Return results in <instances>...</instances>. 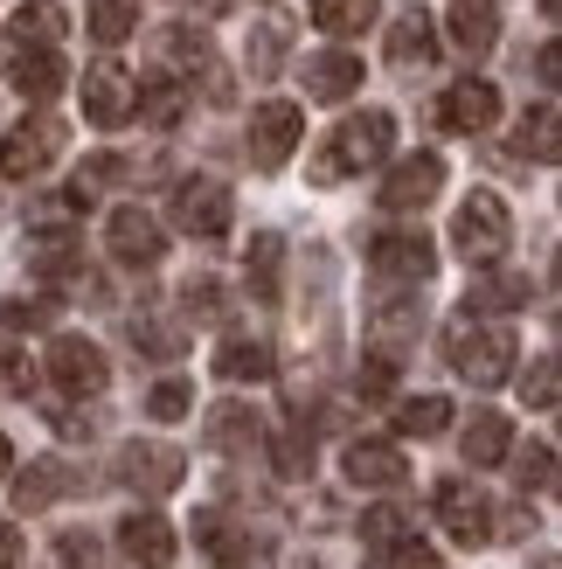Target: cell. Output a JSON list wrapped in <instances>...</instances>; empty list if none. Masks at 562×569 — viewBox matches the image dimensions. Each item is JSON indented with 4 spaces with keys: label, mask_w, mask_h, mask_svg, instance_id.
I'll list each match as a JSON object with an SVG mask.
<instances>
[{
    "label": "cell",
    "mask_w": 562,
    "mask_h": 569,
    "mask_svg": "<svg viewBox=\"0 0 562 569\" xmlns=\"http://www.w3.org/2000/svg\"><path fill=\"white\" fill-rule=\"evenodd\" d=\"M389 139H397V119H389V111H361V119L333 126L327 147L313 153V181H348L361 167H375L389 153Z\"/></svg>",
    "instance_id": "obj_1"
},
{
    "label": "cell",
    "mask_w": 562,
    "mask_h": 569,
    "mask_svg": "<svg viewBox=\"0 0 562 569\" xmlns=\"http://www.w3.org/2000/svg\"><path fill=\"white\" fill-rule=\"evenodd\" d=\"M452 243H459V258L465 264H500L508 258V243H514V216H508V202H500L493 188H472L465 202H459V216H452Z\"/></svg>",
    "instance_id": "obj_2"
},
{
    "label": "cell",
    "mask_w": 562,
    "mask_h": 569,
    "mask_svg": "<svg viewBox=\"0 0 562 569\" xmlns=\"http://www.w3.org/2000/svg\"><path fill=\"white\" fill-rule=\"evenodd\" d=\"M444 348H452V368H459L472 389L508 382V368H514V333H508V327H480L472 312H465V320H452Z\"/></svg>",
    "instance_id": "obj_3"
},
{
    "label": "cell",
    "mask_w": 562,
    "mask_h": 569,
    "mask_svg": "<svg viewBox=\"0 0 562 569\" xmlns=\"http://www.w3.org/2000/svg\"><path fill=\"white\" fill-rule=\"evenodd\" d=\"M369 271L389 278V284H424L438 271V250H431L424 230H389V237L369 243Z\"/></svg>",
    "instance_id": "obj_4"
},
{
    "label": "cell",
    "mask_w": 562,
    "mask_h": 569,
    "mask_svg": "<svg viewBox=\"0 0 562 569\" xmlns=\"http://www.w3.org/2000/svg\"><path fill=\"white\" fill-rule=\"evenodd\" d=\"M299 132H305V111L299 104H285V98H271V104H258L250 111V160L264 167H285L292 160V147H299Z\"/></svg>",
    "instance_id": "obj_5"
},
{
    "label": "cell",
    "mask_w": 562,
    "mask_h": 569,
    "mask_svg": "<svg viewBox=\"0 0 562 569\" xmlns=\"http://www.w3.org/2000/svg\"><path fill=\"white\" fill-rule=\"evenodd\" d=\"M56 153H63V126H56V119H21L8 139H0V174L28 181V174H42Z\"/></svg>",
    "instance_id": "obj_6"
},
{
    "label": "cell",
    "mask_w": 562,
    "mask_h": 569,
    "mask_svg": "<svg viewBox=\"0 0 562 569\" xmlns=\"http://www.w3.org/2000/svg\"><path fill=\"white\" fill-rule=\"evenodd\" d=\"M230 216H237V202H230V188H222V181H181L174 188V230L209 243V237L230 230Z\"/></svg>",
    "instance_id": "obj_7"
},
{
    "label": "cell",
    "mask_w": 562,
    "mask_h": 569,
    "mask_svg": "<svg viewBox=\"0 0 562 569\" xmlns=\"http://www.w3.org/2000/svg\"><path fill=\"white\" fill-rule=\"evenodd\" d=\"M417 333H424V299H389V306H375L369 312V361L397 368L417 348Z\"/></svg>",
    "instance_id": "obj_8"
},
{
    "label": "cell",
    "mask_w": 562,
    "mask_h": 569,
    "mask_svg": "<svg viewBox=\"0 0 562 569\" xmlns=\"http://www.w3.org/2000/svg\"><path fill=\"white\" fill-rule=\"evenodd\" d=\"M49 376H56V389H70V396H98V389L111 382V368H104V348H98V340L63 333V340L49 348Z\"/></svg>",
    "instance_id": "obj_9"
},
{
    "label": "cell",
    "mask_w": 562,
    "mask_h": 569,
    "mask_svg": "<svg viewBox=\"0 0 562 569\" xmlns=\"http://www.w3.org/2000/svg\"><path fill=\"white\" fill-rule=\"evenodd\" d=\"M181 472H188V459H181L174 445H153L147 438V445H126L119 451V479H126L132 493H174Z\"/></svg>",
    "instance_id": "obj_10"
},
{
    "label": "cell",
    "mask_w": 562,
    "mask_h": 569,
    "mask_svg": "<svg viewBox=\"0 0 562 569\" xmlns=\"http://www.w3.org/2000/svg\"><path fill=\"white\" fill-rule=\"evenodd\" d=\"M438 188H444V160L438 153H410V160H397V174L382 181V209L417 216L424 202H438Z\"/></svg>",
    "instance_id": "obj_11"
},
{
    "label": "cell",
    "mask_w": 562,
    "mask_h": 569,
    "mask_svg": "<svg viewBox=\"0 0 562 569\" xmlns=\"http://www.w3.org/2000/svg\"><path fill=\"white\" fill-rule=\"evenodd\" d=\"M438 521L452 528V542H465V549L493 542V507L480 500V487H465V479H444L438 487Z\"/></svg>",
    "instance_id": "obj_12"
},
{
    "label": "cell",
    "mask_w": 562,
    "mask_h": 569,
    "mask_svg": "<svg viewBox=\"0 0 562 569\" xmlns=\"http://www.w3.org/2000/svg\"><path fill=\"white\" fill-rule=\"evenodd\" d=\"M132 104H139L132 70H119V63L83 70V111H91V126H126V119H132Z\"/></svg>",
    "instance_id": "obj_13"
},
{
    "label": "cell",
    "mask_w": 562,
    "mask_h": 569,
    "mask_svg": "<svg viewBox=\"0 0 562 569\" xmlns=\"http://www.w3.org/2000/svg\"><path fill=\"white\" fill-rule=\"evenodd\" d=\"M438 119L452 126V132H486L500 119V91H493L486 77H465V83H452V91L438 98Z\"/></svg>",
    "instance_id": "obj_14"
},
{
    "label": "cell",
    "mask_w": 562,
    "mask_h": 569,
    "mask_svg": "<svg viewBox=\"0 0 562 569\" xmlns=\"http://www.w3.org/2000/svg\"><path fill=\"white\" fill-rule=\"evenodd\" d=\"M104 237H111V258H119V264H160V250H167L160 222H153L147 209H119Z\"/></svg>",
    "instance_id": "obj_15"
},
{
    "label": "cell",
    "mask_w": 562,
    "mask_h": 569,
    "mask_svg": "<svg viewBox=\"0 0 562 569\" xmlns=\"http://www.w3.org/2000/svg\"><path fill=\"white\" fill-rule=\"evenodd\" d=\"M348 479H354V487H403V479H410L403 445H389V438H354V445H348Z\"/></svg>",
    "instance_id": "obj_16"
},
{
    "label": "cell",
    "mask_w": 562,
    "mask_h": 569,
    "mask_svg": "<svg viewBox=\"0 0 562 569\" xmlns=\"http://www.w3.org/2000/svg\"><path fill=\"white\" fill-rule=\"evenodd\" d=\"M119 549L139 569H167V562H174V528H167L160 515H126L119 521Z\"/></svg>",
    "instance_id": "obj_17"
},
{
    "label": "cell",
    "mask_w": 562,
    "mask_h": 569,
    "mask_svg": "<svg viewBox=\"0 0 562 569\" xmlns=\"http://www.w3.org/2000/svg\"><path fill=\"white\" fill-rule=\"evenodd\" d=\"M77 487H83V479H77L63 459H36V466L14 479V507H21V515H42L49 500H63V493H77Z\"/></svg>",
    "instance_id": "obj_18"
},
{
    "label": "cell",
    "mask_w": 562,
    "mask_h": 569,
    "mask_svg": "<svg viewBox=\"0 0 562 569\" xmlns=\"http://www.w3.org/2000/svg\"><path fill=\"white\" fill-rule=\"evenodd\" d=\"M361 91V63L348 49H327V56H313L305 63V98H320V104H341V98H354Z\"/></svg>",
    "instance_id": "obj_19"
},
{
    "label": "cell",
    "mask_w": 562,
    "mask_h": 569,
    "mask_svg": "<svg viewBox=\"0 0 562 569\" xmlns=\"http://www.w3.org/2000/svg\"><path fill=\"white\" fill-rule=\"evenodd\" d=\"M452 42L465 49V56H493V42H500V8L493 0H452Z\"/></svg>",
    "instance_id": "obj_20"
},
{
    "label": "cell",
    "mask_w": 562,
    "mask_h": 569,
    "mask_svg": "<svg viewBox=\"0 0 562 569\" xmlns=\"http://www.w3.org/2000/svg\"><path fill=\"white\" fill-rule=\"evenodd\" d=\"M431 56H438V28H431V14H424V8L397 14V28H389V63H397V70H410V63L424 70Z\"/></svg>",
    "instance_id": "obj_21"
},
{
    "label": "cell",
    "mask_w": 562,
    "mask_h": 569,
    "mask_svg": "<svg viewBox=\"0 0 562 569\" xmlns=\"http://www.w3.org/2000/svg\"><path fill=\"white\" fill-rule=\"evenodd\" d=\"M63 83H70V70H63V56H56V49H21V56H14V91H21V98L49 104Z\"/></svg>",
    "instance_id": "obj_22"
},
{
    "label": "cell",
    "mask_w": 562,
    "mask_h": 569,
    "mask_svg": "<svg viewBox=\"0 0 562 569\" xmlns=\"http://www.w3.org/2000/svg\"><path fill=\"white\" fill-rule=\"evenodd\" d=\"M508 445H514V423L493 417V410H480V417L465 423V438H459L465 466H500V459H508Z\"/></svg>",
    "instance_id": "obj_23"
},
{
    "label": "cell",
    "mask_w": 562,
    "mask_h": 569,
    "mask_svg": "<svg viewBox=\"0 0 562 569\" xmlns=\"http://www.w3.org/2000/svg\"><path fill=\"white\" fill-rule=\"evenodd\" d=\"M258 438H264L258 410H243V403H215L209 410V445L215 451H258Z\"/></svg>",
    "instance_id": "obj_24"
},
{
    "label": "cell",
    "mask_w": 562,
    "mask_h": 569,
    "mask_svg": "<svg viewBox=\"0 0 562 569\" xmlns=\"http://www.w3.org/2000/svg\"><path fill=\"white\" fill-rule=\"evenodd\" d=\"M63 28H70V14L56 8V0H28V8L14 14V42L21 49H56V42H63Z\"/></svg>",
    "instance_id": "obj_25"
},
{
    "label": "cell",
    "mask_w": 562,
    "mask_h": 569,
    "mask_svg": "<svg viewBox=\"0 0 562 569\" xmlns=\"http://www.w3.org/2000/svg\"><path fill=\"white\" fill-rule=\"evenodd\" d=\"M278 271H285V243H278L271 230H264V237H250V258H243V278H250V292H258L264 306L278 299Z\"/></svg>",
    "instance_id": "obj_26"
},
{
    "label": "cell",
    "mask_w": 562,
    "mask_h": 569,
    "mask_svg": "<svg viewBox=\"0 0 562 569\" xmlns=\"http://www.w3.org/2000/svg\"><path fill=\"white\" fill-rule=\"evenodd\" d=\"M215 376L222 382H264L271 376V348H264V340H222Z\"/></svg>",
    "instance_id": "obj_27"
},
{
    "label": "cell",
    "mask_w": 562,
    "mask_h": 569,
    "mask_svg": "<svg viewBox=\"0 0 562 569\" xmlns=\"http://www.w3.org/2000/svg\"><path fill=\"white\" fill-rule=\"evenodd\" d=\"M77 216H83V194H36V202H28V230L36 237H70Z\"/></svg>",
    "instance_id": "obj_28"
},
{
    "label": "cell",
    "mask_w": 562,
    "mask_h": 569,
    "mask_svg": "<svg viewBox=\"0 0 562 569\" xmlns=\"http://www.w3.org/2000/svg\"><path fill=\"white\" fill-rule=\"evenodd\" d=\"M375 21V0H313V28L320 36H361Z\"/></svg>",
    "instance_id": "obj_29"
},
{
    "label": "cell",
    "mask_w": 562,
    "mask_h": 569,
    "mask_svg": "<svg viewBox=\"0 0 562 569\" xmlns=\"http://www.w3.org/2000/svg\"><path fill=\"white\" fill-rule=\"evenodd\" d=\"M444 423H452V403H444V396H410V403L397 410V431L403 438H438Z\"/></svg>",
    "instance_id": "obj_30"
},
{
    "label": "cell",
    "mask_w": 562,
    "mask_h": 569,
    "mask_svg": "<svg viewBox=\"0 0 562 569\" xmlns=\"http://www.w3.org/2000/svg\"><path fill=\"white\" fill-rule=\"evenodd\" d=\"M132 111H147V119H153V126H174V119H181V111H188V91H181V83H174V77H153V83H147V91H139V104H132Z\"/></svg>",
    "instance_id": "obj_31"
},
{
    "label": "cell",
    "mask_w": 562,
    "mask_h": 569,
    "mask_svg": "<svg viewBox=\"0 0 562 569\" xmlns=\"http://www.w3.org/2000/svg\"><path fill=\"white\" fill-rule=\"evenodd\" d=\"M369 569H444L438 562V549H424L417 535H403V542H382V549H369Z\"/></svg>",
    "instance_id": "obj_32"
},
{
    "label": "cell",
    "mask_w": 562,
    "mask_h": 569,
    "mask_svg": "<svg viewBox=\"0 0 562 569\" xmlns=\"http://www.w3.org/2000/svg\"><path fill=\"white\" fill-rule=\"evenodd\" d=\"M555 132H562V119H555V104H535L521 119V153H535V160H555L562 147H555Z\"/></svg>",
    "instance_id": "obj_33"
},
{
    "label": "cell",
    "mask_w": 562,
    "mask_h": 569,
    "mask_svg": "<svg viewBox=\"0 0 562 569\" xmlns=\"http://www.w3.org/2000/svg\"><path fill=\"white\" fill-rule=\"evenodd\" d=\"M28 264H36L42 278L77 271V230H70V237H36V243H28Z\"/></svg>",
    "instance_id": "obj_34"
},
{
    "label": "cell",
    "mask_w": 562,
    "mask_h": 569,
    "mask_svg": "<svg viewBox=\"0 0 562 569\" xmlns=\"http://www.w3.org/2000/svg\"><path fill=\"white\" fill-rule=\"evenodd\" d=\"M194 410V382H181V376H167V382H153V396H147V417H160V423H174V417H188Z\"/></svg>",
    "instance_id": "obj_35"
},
{
    "label": "cell",
    "mask_w": 562,
    "mask_h": 569,
    "mask_svg": "<svg viewBox=\"0 0 562 569\" xmlns=\"http://www.w3.org/2000/svg\"><path fill=\"white\" fill-rule=\"evenodd\" d=\"M132 21H139L132 0H91V36H98V42H126Z\"/></svg>",
    "instance_id": "obj_36"
},
{
    "label": "cell",
    "mask_w": 562,
    "mask_h": 569,
    "mask_svg": "<svg viewBox=\"0 0 562 569\" xmlns=\"http://www.w3.org/2000/svg\"><path fill=\"white\" fill-rule=\"evenodd\" d=\"M528 299V278H486V284H472V312H508Z\"/></svg>",
    "instance_id": "obj_37"
},
{
    "label": "cell",
    "mask_w": 562,
    "mask_h": 569,
    "mask_svg": "<svg viewBox=\"0 0 562 569\" xmlns=\"http://www.w3.org/2000/svg\"><path fill=\"white\" fill-rule=\"evenodd\" d=\"M98 535L91 528H63V535H56V562H63V569H98Z\"/></svg>",
    "instance_id": "obj_38"
},
{
    "label": "cell",
    "mask_w": 562,
    "mask_h": 569,
    "mask_svg": "<svg viewBox=\"0 0 562 569\" xmlns=\"http://www.w3.org/2000/svg\"><path fill=\"white\" fill-rule=\"evenodd\" d=\"M119 174H126V160H119V153H91V160L77 167V188H70V194H83V202H91V188L119 181Z\"/></svg>",
    "instance_id": "obj_39"
},
{
    "label": "cell",
    "mask_w": 562,
    "mask_h": 569,
    "mask_svg": "<svg viewBox=\"0 0 562 569\" xmlns=\"http://www.w3.org/2000/svg\"><path fill=\"white\" fill-rule=\"evenodd\" d=\"M278 472H285V479H305V472H313V438H305V431H285V438H278Z\"/></svg>",
    "instance_id": "obj_40"
},
{
    "label": "cell",
    "mask_w": 562,
    "mask_h": 569,
    "mask_svg": "<svg viewBox=\"0 0 562 569\" xmlns=\"http://www.w3.org/2000/svg\"><path fill=\"white\" fill-rule=\"evenodd\" d=\"M521 396H528L535 410H555V355H542V361L521 376Z\"/></svg>",
    "instance_id": "obj_41"
},
{
    "label": "cell",
    "mask_w": 562,
    "mask_h": 569,
    "mask_svg": "<svg viewBox=\"0 0 562 569\" xmlns=\"http://www.w3.org/2000/svg\"><path fill=\"white\" fill-rule=\"evenodd\" d=\"M0 327H8V333H36V327H49V306L42 299H0Z\"/></svg>",
    "instance_id": "obj_42"
},
{
    "label": "cell",
    "mask_w": 562,
    "mask_h": 569,
    "mask_svg": "<svg viewBox=\"0 0 562 569\" xmlns=\"http://www.w3.org/2000/svg\"><path fill=\"white\" fill-rule=\"evenodd\" d=\"M521 487H535V493L555 487V451H549V445H528V459H521Z\"/></svg>",
    "instance_id": "obj_43"
},
{
    "label": "cell",
    "mask_w": 562,
    "mask_h": 569,
    "mask_svg": "<svg viewBox=\"0 0 562 569\" xmlns=\"http://www.w3.org/2000/svg\"><path fill=\"white\" fill-rule=\"evenodd\" d=\"M132 340L153 355H181V327H167V320H132Z\"/></svg>",
    "instance_id": "obj_44"
},
{
    "label": "cell",
    "mask_w": 562,
    "mask_h": 569,
    "mask_svg": "<svg viewBox=\"0 0 562 569\" xmlns=\"http://www.w3.org/2000/svg\"><path fill=\"white\" fill-rule=\"evenodd\" d=\"M361 535H369V549L403 542V515H397V507H375V515H361Z\"/></svg>",
    "instance_id": "obj_45"
},
{
    "label": "cell",
    "mask_w": 562,
    "mask_h": 569,
    "mask_svg": "<svg viewBox=\"0 0 562 569\" xmlns=\"http://www.w3.org/2000/svg\"><path fill=\"white\" fill-rule=\"evenodd\" d=\"M278 56H285V36H278V28H258V42H250V77H271Z\"/></svg>",
    "instance_id": "obj_46"
},
{
    "label": "cell",
    "mask_w": 562,
    "mask_h": 569,
    "mask_svg": "<svg viewBox=\"0 0 562 569\" xmlns=\"http://www.w3.org/2000/svg\"><path fill=\"white\" fill-rule=\"evenodd\" d=\"M188 312H194V320H215V312H222V292H215V278H188Z\"/></svg>",
    "instance_id": "obj_47"
},
{
    "label": "cell",
    "mask_w": 562,
    "mask_h": 569,
    "mask_svg": "<svg viewBox=\"0 0 562 569\" xmlns=\"http://www.w3.org/2000/svg\"><path fill=\"white\" fill-rule=\"evenodd\" d=\"M36 376H28V361L14 355V348H0V389H28Z\"/></svg>",
    "instance_id": "obj_48"
},
{
    "label": "cell",
    "mask_w": 562,
    "mask_h": 569,
    "mask_svg": "<svg viewBox=\"0 0 562 569\" xmlns=\"http://www.w3.org/2000/svg\"><path fill=\"white\" fill-rule=\"evenodd\" d=\"M14 562H21V535L0 521V569H14Z\"/></svg>",
    "instance_id": "obj_49"
},
{
    "label": "cell",
    "mask_w": 562,
    "mask_h": 569,
    "mask_svg": "<svg viewBox=\"0 0 562 569\" xmlns=\"http://www.w3.org/2000/svg\"><path fill=\"white\" fill-rule=\"evenodd\" d=\"M8 472H14V445H8V438H0V479H8Z\"/></svg>",
    "instance_id": "obj_50"
},
{
    "label": "cell",
    "mask_w": 562,
    "mask_h": 569,
    "mask_svg": "<svg viewBox=\"0 0 562 569\" xmlns=\"http://www.w3.org/2000/svg\"><path fill=\"white\" fill-rule=\"evenodd\" d=\"M535 569H555V556H542V562H535Z\"/></svg>",
    "instance_id": "obj_51"
}]
</instances>
